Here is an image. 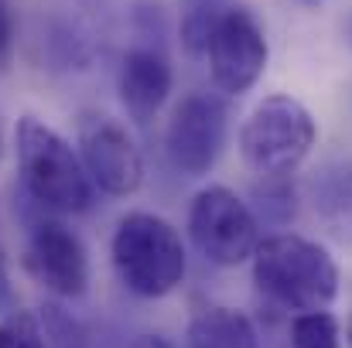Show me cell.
<instances>
[{
    "instance_id": "6da1fadb",
    "label": "cell",
    "mask_w": 352,
    "mask_h": 348,
    "mask_svg": "<svg viewBox=\"0 0 352 348\" xmlns=\"http://www.w3.org/2000/svg\"><path fill=\"white\" fill-rule=\"evenodd\" d=\"M250 259L256 290L284 311H325L339 294V266L315 239L294 232L267 235Z\"/></svg>"
},
{
    "instance_id": "7a4b0ae2",
    "label": "cell",
    "mask_w": 352,
    "mask_h": 348,
    "mask_svg": "<svg viewBox=\"0 0 352 348\" xmlns=\"http://www.w3.org/2000/svg\"><path fill=\"white\" fill-rule=\"evenodd\" d=\"M14 150L21 181L38 205L62 216H76L93 205V181L79 154L45 119L21 116L14 126Z\"/></svg>"
},
{
    "instance_id": "3957f363",
    "label": "cell",
    "mask_w": 352,
    "mask_h": 348,
    "mask_svg": "<svg viewBox=\"0 0 352 348\" xmlns=\"http://www.w3.org/2000/svg\"><path fill=\"white\" fill-rule=\"evenodd\" d=\"M110 256L120 283L137 297H164L185 280V242L178 229L151 212H130L117 222Z\"/></svg>"
},
{
    "instance_id": "277c9868",
    "label": "cell",
    "mask_w": 352,
    "mask_h": 348,
    "mask_svg": "<svg viewBox=\"0 0 352 348\" xmlns=\"http://www.w3.org/2000/svg\"><path fill=\"white\" fill-rule=\"evenodd\" d=\"M318 140L315 116L294 96H263L239 126V157L260 178H287Z\"/></svg>"
},
{
    "instance_id": "5b68a950",
    "label": "cell",
    "mask_w": 352,
    "mask_h": 348,
    "mask_svg": "<svg viewBox=\"0 0 352 348\" xmlns=\"http://www.w3.org/2000/svg\"><path fill=\"white\" fill-rule=\"evenodd\" d=\"M202 51L209 58V76L216 89L226 96L250 93L260 82L267 69V55H270L260 17L243 3H226L219 10Z\"/></svg>"
},
{
    "instance_id": "8992f818",
    "label": "cell",
    "mask_w": 352,
    "mask_h": 348,
    "mask_svg": "<svg viewBox=\"0 0 352 348\" xmlns=\"http://www.w3.org/2000/svg\"><path fill=\"white\" fill-rule=\"evenodd\" d=\"M188 235L195 249L216 266H239L260 242V222L250 205L226 185H209L192 198Z\"/></svg>"
},
{
    "instance_id": "52a82bcc",
    "label": "cell",
    "mask_w": 352,
    "mask_h": 348,
    "mask_svg": "<svg viewBox=\"0 0 352 348\" xmlns=\"http://www.w3.org/2000/svg\"><path fill=\"white\" fill-rule=\"evenodd\" d=\"M226 119L230 113L219 96L188 93L175 106L168 130H164V150L171 164L188 178L209 174L226 147Z\"/></svg>"
},
{
    "instance_id": "ba28073f",
    "label": "cell",
    "mask_w": 352,
    "mask_h": 348,
    "mask_svg": "<svg viewBox=\"0 0 352 348\" xmlns=\"http://www.w3.org/2000/svg\"><path fill=\"white\" fill-rule=\"evenodd\" d=\"M79 161L93 188L126 198L144 185V157L126 126L107 113H86L79 119Z\"/></svg>"
},
{
    "instance_id": "9c48e42d",
    "label": "cell",
    "mask_w": 352,
    "mask_h": 348,
    "mask_svg": "<svg viewBox=\"0 0 352 348\" xmlns=\"http://www.w3.org/2000/svg\"><path fill=\"white\" fill-rule=\"evenodd\" d=\"M24 270L58 297H82L89 287V256L76 232L55 219H41L24 246Z\"/></svg>"
},
{
    "instance_id": "30bf717a",
    "label": "cell",
    "mask_w": 352,
    "mask_h": 348,
    "mask_svg": "<svg viewBox=\"0 0 352 348\" xmlns=\"http://www.w3.org/2000/svg\"><path fill=\"white\" fill-rule=\"evenodd\" d=\"M171 96V65L154 48H133L120 65V103L133 123H151Z\"/></svg>"
},
{
    "instance_id": "8fae6325",
    "label": "cell",
    "mask_w": 352,
    "mask_h": 348,
    "mask_svg": "<svg viewBox=\"0 0 352 348\" xmlns=\"http://www.w3.org/2000/svg\"><path fill=\"white\" fill-rule=\"evenodd\" d=\"M188 348H260L253 321L223 304H209L192 314L188 332H185Z\"/></svg>"
},
{
    "instance_id": "7c38bea8",
    "label": "cell",
    "mask_w": 352,
    "mask_h": 348,
    "mask_svg": "<svg viewBox=\"0 0 352 348\" xmlns=\"http://www.w3.org/2000/svg\"><path fill=\"white\" fill-rule=\"evenodd\" d=\"M294 348H339V321L329 311H301L291 321Z\"/></svg>"
},
{
    "instance_id": "4fadbf2b",
    "label": "cell",
    "mask_w": 352,
    "mask_h": 348,
    "mask_svg": "<svg viewBox=\"0 0 352 348\" xmlns=\"http://www.w3.org/2000/svg\"><path fill=\"white\" fill-rule=\"evenodd\" d=\"M38 325H41V335H45L48 348H89L86 328L69 311H62L58 304H45L41 314H38Z\"/></svg>"
},
{
    "instance_id": "5bb4252c",
    "label": "cell",
    "mask_w": 352,
    "mask_h": 348,
    "mask_svg": "<svg viewBox=\"0 0 352 348\" xmlns=\"http://www.w3.org/2000/svg\"><path fill=\"white\" fill-rule=\"evenodd\" d=\"M0 348H48L41 325H38V314L21 311V308L7 311L0 321Z\"/></svg>"
},
{
    "instance_id": "9a60e30c",
    "label": "cell",
    "mask_w": 352,
    "mask_h": 348,
    "mask_svg": "<svg viewBox=\"0 0 352 348\" xmlns=\"http://www.w3.org/2000/svg\"><path fill=\"white\" fill-rule=\"evenodd\" d=\"M10 41H14V17H10V7H7V0H0V62L7 58V51H10Z\"/></svg>"
},
{
    "instance_id": "2e32d148",
    "label": "cell",
    "mask_w": 352,
    "mask_h": 348,
    "mask_svg": "<svg viewBox=\"0 0 352 348\" xmlns=\"http://www.w3.org/2000/svg\"><path fill=\"white\" fill-rule=\"evenodd\" d=\"M130 348H175V345H171L164 335H140Z\"/></svg>"
},
{
    "instance_id": "e0dca14e",
    "label": "cell",
    "mask_w": 352,
    "mask_h": 348,
    "mask_svg": "<svg viewBox=\"0 0 352 348\" xmlns=\"http://www.w3.org/2000/svg\"><path fill=\"white\" fill-rule=\"evenodd\" d=\"M346 342H349V348H352V318H349V325H346Z\"/></svg>"
},
{
    "instance_id": "ac0fdd59",
    "label": "cell",
    "mask_w": 352,
    "mask_h": 348,
    "mask_svg": "<svg viewBox=\"0 0 352 348\" xmlns=\"http://www.w3.org/2000/svg\"><path fill=\"white\" fill-rule=\"evenodd\" d=\"M298 3H305V7H318L322 0H298Z\"/></svg>"
},
{
    "instance_id": "d6986e66",
    "label": "cell",
    "mask_w": 352,
    "mask_h": 348,
    "mask_svg": "<svg viewBox=\"0 0 352 348\" xmlns=\"http://www.w3.org/2000/svg\"><path fill=\"white\" fill-rule=\"evenodd\" d=\"M349 34H352V24H349Z\"/></svg>"
}]
</instances>
